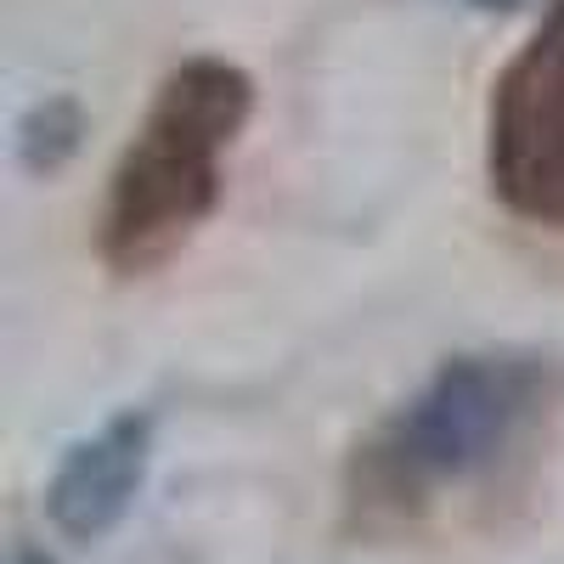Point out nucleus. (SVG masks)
Wrapping results in <instances>:
<instances>
[{
  "instance_id": "obj_1",
  "label": "nucleus",
  "mask_w": 564,
  "mask_h": 564,
  "mask_svg": "<svg viewBox=\"0 0 564 564\" xmlns=\"http://www.w3.org/2000/svg\"><path fill=\"white\" fill-rule=\"evenodd\" d=\"M564 401V361L525 345L457 350L350 457V508L417 513L441 491L475 486L531 441Z\"/></svg>"
},
{
  "instance_id": "obj_2",
  "label": "nucleus",
  "mask_w": 564,
  "mask_h": 564,
  "mask_svg": "<svg viewBox=\"0 0 564 564\" xmlns=\"http://www.w3.org/2000/svg\"><path fill=\"white\" fill-rule=\"evenodd\" d=\"M254 119V74L231 57L175 63L135 135L108 175L97 220V254L113 276H148L175 260L193 231L220 209L226 153Z\"/></svg>"
},
{
  "instance_id": "obj_3",
  "label": "nucleus",
  "mask_w": 564,
  "mask_h": 564,
  "mask_svg": "<svg viewBox=\"0 0 564 564\" xmlns=\"http://www.w3.org/2000/svg\"><path fill=\"white\" fill-rule=\"evenodd\" d=\"M486 181L513 220L564 231V0L491 79Z\"/></svg>"
},
{
  "instance_id": "obj_4",
  "label": "nucleus",
  "mask_w": 564,
  "mask_h": 564,
  "mask_svg": "<svg viewBox=\"0 0 564 564\" xmlns=\"http://www.w3.org/2000/svg\"><path fill=\"white\" fill-rule=\"evenodd\" d=\"M159 417L148 406H119L90 435H79L45 480V520L68 542H102L148 486Z\"/></svg>"
},
{
  "instance_id": "obj_5",
  "label": "nucleus",
  "mask_w": 564,
  "mask_h": 564,
  "mask_svg": "<svg viewBox=\"0 0 564 564\" xmlns=\"http://www.w3.org/2000/svg\"><path fill=\"white\" fill-rule=\"evenodd\" d=\"M85 141V108L74 97H40L18 119V159L29 175H57Z\"/></svg>"
},
{
  "instance_id": "obj_6",
  "label": "nucleus",
  "mask_w": 564,
  "mask_h": 564,
  "mask_svg": "<svg viewBox=\"0 0 564 564\" xmlns=\"http://www.w3.org/2000/svg\"><path fill=\"white\" fill-rule=\"evenodd\" d=\"M475 12H520V7H531V0H468Z\"/></svg>"
},
{
  "instance_id": "obj_7",
  "label": "nucleus",
  "mask_w": 564,
  "mask_h": 564,
  "mask_svg": "<svg viewBox=\"0 0 564 564\" xmlns=\"http://www.w3.org/2000/svg\"><path fill=\"white\" fill-rule=\"evenodd\" d=\"M7 564H57V558H52V553H40V547H12Z\"/></svg>"
}]
</instances>
